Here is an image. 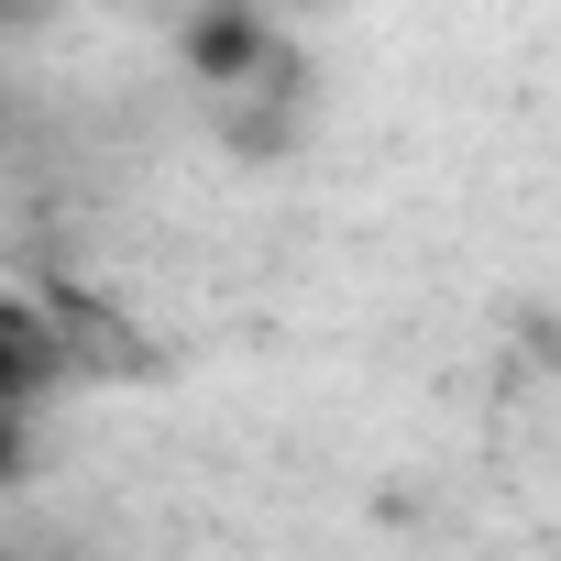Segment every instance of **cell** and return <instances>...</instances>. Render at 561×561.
I'll use <instances>...</instances> for the list:
<instances>
[{
  "label": "cell",
  "mask_w": 561,
  "mask_h": 561,
  "mask_svg": "<svg viewBox=\"0 0 561 561\" xmlns=\"http://www.w3.org/2000/svg\"><path fill=\"white\" fill-rule=\"evenodd\" d=\"M45 375H56V353H45V320L0 298V419H12V408H23Z\"/></svg>",
  "instance_id": "obj_1"
},
{
  "label": "cell",
  "mask_w": 561,
  "mask_h": 561,
  "mask_svg": "<svg viewBox=\"0 0 561 561\" xmlns=\"http://www.w3.org/2000/svg\"><path fill=\"white\" fill-rule=\"evenodd\" d=\"M187 56H198L209 78H231V67H253V56H264V34H253V23H198V34H187Z\"/></svg>",
  "instance_id": "obj_2"
}]
</instances>
